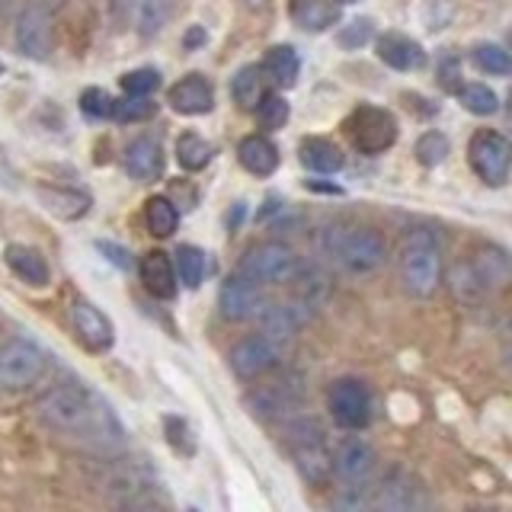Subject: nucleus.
<instances>
[{"label": "nucleus", "instance_id": "f257e3e1", "mask_svg": "<svg viewBox=\"0 0 512 512\" xmlns=\"http://www.w3.org/2000/svg\"><path fill=\"white\" fill-rule=\"evenodd\" d=\"M36 413L48 429L74 436L84 445L96 448V452L109 455L125 448V429L119 423V416L112 413V407L100 394L90 391L80 381H68L45 391L36 404Z\"/></svg>", "mask_w": 512, "mask_h": 512}, {"label": "nucleus", "instance_id": "f03ea898", "mask_svg": "<svg viewBox=\"0 0 512 512\" xmlns=\"http://www.w3.org/2000/svg\"><path fill=\"white\" fill-rule=\"evenodd\" d=\"M320 253L352 276H368L388 263V244L372 228H346V224H330L320 231Z\"/></svg>", "mask_w": 512, "mask_h": 512}, {"label": "nucleus", "instance_id": "7ed1b4c3", "mask_svg": "<svg viewBox=\"0 0 512 512\" xmlns=\"http://www.w3.org/2000/svg\"><path fill=\"white\" fill-rule=\"evenodd\" d=\"M400 282L413 298H432L442 285V244L439 237L420 228L404 237L397 253Z\"/></svg>", "mask_w": 512, "mask_h": 512}, {"label": "nucleus", "instance_id": "20e7f679", "mask_svg": "<svg viewBox=\"0 0 512 512\" xmlns=\"http://www.w3.org/2000/svg\"><path fill=\"white\" fill-rule=\"evenodd\" d=\"M288 448H292V458L308 484L324 487L333 477V452L324 429L311 416H298V420L288 423Z\"/></svg>", "mask_w": 512, "mask_h": 512}, {"label": "nucleus", "instance_id": "39448f33", "mask_svg": "<svg viewBox=\"0 0 512 512\" xmlns=\"http://www.w3.org/2000/svg\"><path fill=\"white\" fill-rule=\"evenodd\" d=\"M346 135L352 141V148L359 154H384L397 141V119L391 109H381L372 103H359L356 109L349 112L346 119Z\"/></svg>", "mask_w": 512, "mask_h": 512}, {"label": "nucleus", "instance_id": "423d86ee", "mask_svg": "<svg viewBox=\"0 0 512 512\" xmlns=\"http://www.w3.org/2000/svg\"><path fill=\"white\" fill-rule=\"evenodd\" d=\"M295 269H298L295 250L285 247V244H276V240H269V244H260V247H253L240 256L237 276H244L256 285H282V282L295 279Z\"/></svg>", "mask_w": 512, "mask_h": 512}, {"label": "nucleus", "instance_id": "0eeeda50", "mask_svg": "<svg viewBox=\"0 0 512 512\" xmlns=\"http://www.w3.org/2000/svg\"><path fill=\"white\" fill-rule=\"evenodd\" d=\"M45 372V352L32 340H10L0 346V391H26Z\"/></svg>", "mask_w": 512, "mask_h": 512}, {"label": "nucleus", "instance_id": "6e6552de", "mask_svg": "<svg viewBox=\"0 0 512 512\" xmlns=\"http://www.w3.org/2000/svg\"><path fill=\"white\" fill-rule=\"evenodd\" d=\"M468 160H471V170L487 186H506L512 148L500 132H493V128H480L468 144Z\"/></svg>", "mask_w": 512, "mask_h": 512}, {"label": "nucleus", "instance_id": "1a4fd4ad", "mask_svg": "<svg viewBox=\"0 0 512 512\" xmlns=\"http://www.w3.org/2000/svg\"><path fill=\"white\" fill-rule=\"evenodd\" d=\"M330 413L336 426L349 432H359L372 420V391L365 388L359 378H340L330 388Z\"/></svg>", "mask_w": 512, "mask_h": 512}, {"label": "nucleus", "instance_id": "9d476101", "mask_svg": "<svg viewBox=\"0 0 512 512\" xmlns=\"http://www.w3.org/2000/svg\"><path fill=\"white\" fill-rule=\"evenodd\" d=\"M100 490L112 496L119 506H148L154 503V493L160 484L151 477V471L138 468V464H119V468H109L100 480Z\"/></svg>", "mask_w": 512, "mask_h": 512}, {"label": "nucleus", "instance_id": "9b49d317", "mask_svg": "<svg viewBox=\"0 0 512 512\" xmlns=\"http://www.w3.org/2000/svg\"><path fill=\"white\" fill-rule=\"evenodd\" d=\"M16 48L32 61H45L52 52V10L45 0H29L16 20Z\"/></svg>", "mask_w": 512, "mask_h": 512}, {"label": "nucleus", "instance_id": "f8f14e48", "mask_svg": "<svg viewBox=\"0 0 512 512\" xmlns=\"http://www.w3.org/2000/svg\"><path fill=\"white\" fill-rule=\"evenodd\" d=\"M263 285H256L244 276H234L221 282V292H218V311L224 320L231 324H240V320H253L256 314L263 311Z\"/></svg>", "mask_w": 512, "mask_h": 512}, {"label": "nucleus", "instance_id": "ddd939ff", "mask_svg": "<svg viewBox=\"0 0 512 512\" xmlns=\"http://www.w3.org/2000/svg\"><path fill=\"white\" fill-rule=\"evenodd\" d=\"M279 359H282V349L269 340V336H263V333H256V336H244L234 349H231V356H228V362H231V368H234V375L237 378H260V375H266L269 368H276L279 365Z\"/></svg>", "mask_w": 512, "mask_h": 512}, {"label": "nucleus", "instance_id": "4468645a", "mask_svg": "<svg viewBox=\"0 0 512 512\" xmlns=\"http://www.w3.org/2000/svg\"><path fill=\"white\" fill-rule=\"evenodd\" d=\"M71 324H74V336L90 352H106L112 346V340H116V327H112V320L96 308V304H90L84 298L71 304Z\"/></svg>", "mask_w": 512, "mask_h": 512}, {"label": "nucleus", "instance_id": "2eb2a0df", "mask_svg": "<svg viewBox=\"0 0 512 512\" xmlns=\"http://www.w3.org/2000/svg\"><path fill=\"white\" fill-rule=\"evenodd\" d=\"M375 471V448L359 436H349L333 452V474L343 484H368Z\"/></svg>", "mask_w": 512, "mask_h": 512}, {"label": "nucleus", "instance_id": "dca6fc26", "mask_svg": "<svg viewBox=\"0 0 512 512\" xmlns=\"http://www.w3.org/2000/svg\"><path fill=\"white\" fill-rule=\"evenodd\" d=\"M372 509H388V512H410L426 506L423 487H416L410 474L404 471H391L381 480V487H372Z\"/></svg>", "mask_w": 512, "mask_h": 512}, {"label": "nucleus", "instance_id": "f3484780", "mask_svg": "<svg viewBox=\"0 0 512 512\" xmlns=\"http://www.w3.org/2000/svg\"><path fill=\"white\" fill-rule=\"evenodd\" d=\"M256 317H260V324H263V336H269V340L282 349L285 343H292V340H295L298 327L311 317V308H304L301 301L263 304V311L256 314Z\"/></svg>", "mask_w": 512, "mask_h": 512}, {"label": "nucleus", "instance_id": "a211bd4d", "mask_svg": "<svg viewBox=\"0 0 512 512\" xmlns=\"http://www.w3.org/2000/svg\"><path fill=\"white\" fill-rule=\"evenodd\" d=\"M167 103L180 112V116H205L215 106V87L205 74H189L180 84H173L167 93Z\"/></svg>", "mask_w": 512, "mask_h": 512}, {"label": "nucleus", "instance_id": "6ab92c4d", "mask_svg": "<svg viewBox=\"0 0 512 512\" xmlns=\"http://www.w3.org/2000/svg\"><path fill=\"white\" fill-rule=\"evenodd\" d=\"M375 48H378V58L394 71L407 74V71H420L426 64L423 45L410 36H404V32H384V36L375 42Z\"/></svg>", "mask_w": 512, "mask_h": 512}, {"label": "nucleus", "instance_id": "aec40b11", "mask_svg": "<svg viewBox=\"0 0 512 512\" xmlns=\"http://www.w3.org/2000/svg\"><path fill=\"white\" fill-rule=\"evenodd\" d=\"M125 170L132 180L138 183H154L164 173V148H160L157 138H135L125 148Z\"/></svg>", "mask_w": 512, "mask_h": 512}, {"label": "nucleus", "instance_id": "412c9836", "mask_svg": "<svg viewBox=\"0 0 512 512\" xmlns=\"http://www.w3.org/2000/svg\"><path fill=\"white\" fill-rule=\"evenodd\" d=\"M298 400H301V391L295 384L276 381V384H266V388L247 394V407L256 420H279V416H285Z\"/></svg>", "mask_w": 512, "mask_h": 512}, {"label": "nucleus", "instance_id": "4be33fe9", "mask_svg": "<svg viewBox=\"0 0 512 512\" xmlns=\"http://www.w3.org/2000/svg\"><path fill=\"white\" fill-rule=\"evenodd\" d=\"M138 272H141L144 288H148L154 298L170 301L176 295V269H173V260H170L164 250L144 253L141 263H138Z\"/></svg>", "mask_w": 512, "mask_h": 512}, {"label": "nucleus", "instance_id": "5701e85b", "mask_svg": "<svg viewBox=\"0 0 512 512\" xmlns=\"http://www.w3.org/2000/svg\"><path fill=\"white\" fill-rule=\"evenodd\" d=\"M39 202L45 205V212H52L55 218H64V221H77L90 212L93 199L87 192L80 189H61V186H39L36 189Z\"/></svg>", "mask_w": 512, "mask_h": 512}, {"label": "nucleus", "instance_id": "b1692460", "mask_svg": "<svg viewBox=\"0 0 512 512\" xmlns=\"http://www.w3.org/2000/svg\"><path fill=\"white\" fill-rule=\"evenodd\" d=\"M237 160L253 176H272L279 170V148L266 135H247L237 144Z\"/></svg>", "mask_w": 512, "mask_h": 512}, {"label": "nucleus", "instance_id": "393cba45", "mask_svg": "<svg viewBox=\"0 0 512 512\" xmlns=\"http://www.w3.org/2000/svg\"><path fill=\"white\" fill-rule=\"evenodd\" d=\"M4 260L7 266L13 269V276H20L26 285H48V279H52V272H48V263L45 256L36 250V247H26V244H10L4 250Z\"/></svg>", "mask_w": 512, "mask_h": 512}, {"label": "nucleus", "instance_id": "a878e982", "mask_svg": "<svg viewBox=\"0 0 512 512\" xmlns=\"http://www.w3.org/2000/svg\"><path fill=\"white\" fill-rule=\"evenodd\" d=\"M298 160L314 173H336V170H343V164H346L343 151L327 138H304L298 144Z\"/></svg>", "mask_w": 512, "mask_h": 512}, {"label": "nucleus", "instance_id": "bb28decb", "mask_svg": "<svg viewBox=\"0 0 512 512\" xmlns=\"http://www.w3.org/2000/svg\"><path fill=\"white\" fill-rule=\"evenodd\" d=\"M340 20V10L330 0H292V23L304 32H327Z\"/></svg>", "mask_w": 512, "mask_h": 512}, {"label": "nucleus", "instance_id": "cd10ccee", "mask_svg": "<svg viewBox=\"0 0 512 512\" xmlns=\"http://www.w3.org/2000/svg\"><path fill=\"white\" fill-rule=\"evenodd\" d=\"M301 71V58L292 45H272L263 61V74H269V80H276L279 87H295Z\"/></svg>", "mask_w": 512, "mask_h": 512}, {"label": "nucleus", "instance_id": "c85d7f7f", "mask_svg": "<svg viewBox=\"0 0 512 512\" xmlns=\"http://www.w3.org/2000/svg\"><path fill=\"white\" fill-rule=\"evenodd\" d=\"M448 282H452L455 298L464 304H480L484 298H490V288L484 285V279H480V272L474 269L471 260L455 263L452 272H448Z\"/></svg>", "mask_w": 512, "mask_h": 512}, {"label": "nucleus", "instance_id": "c756f323", "mask_svg": "<svg viewBox=\"0 0 512 512\" xmlns=\"http://www.w3.org/2000/svg\"><path fill=\"white\" fill-rule=\"evenodd\" d=\"M266 93V77H263V68L260 64H244L234 80H231V96L240 109H253L260 103V96Z\"/></svg>", "mask_w": 512, "mask_h": 512}, {"label": "nucleus", "instance_id": "7c9ffc66", "mask_svg": "<svg viewBox=\"0 0 512 512\" xmlns=\"http://www.w3.org/2000/svg\"><path fill=\"white\" fill-rule=\"evenodd\" d=\"M170 16H173V0H135L132 20L138 23V32L144 39L157 36L170 23Z\"/></svg>", "mask_w": 512, "mask_h": 512}, {"label": "nucleus", "instance_id": "2f4dec72", "mask_svg": "<svg viewBox=\"0 0 512 512\" xmlns=\"http://www.w3.org/2000/svg\"><path fill=\"white\" fill-rule=\"evenodd\" d=\"M471 263L490 292H496V288H503L509 282V256L503 247H487L484 253H477Z\"/></svg>", "mask_w": 512, "mask_h": 512}, {"label": "nucleus", "instance_id": "473e14b6", "mask_svg": "<svg viewBox=\"0 0 512 512\" xmlns=\"http://www.w3.org/2000/svg\"><path fill=\"white\" fill-rule=\"evenodd\" d=\"M144 224H148V234L154 237H170L180 224V212L167 196H151L144 202Z\"/></svg>", "mask_w": 512, "mask_h": 512}, {"label": "nucleus", "instance_id": "72a5a7b5", "mask_svg": "<svg viewBox=\"0 0 512 512\" xmlns=\"http://www.w3.org/2000/svg\"><path fill=\"white\" fill-rule=\"evenodd\" d=\"M173 269H176V282H183L186 288H199L205 282V272H208V260L199 247L192 244H183L176 250V260H173Z\"/></svg>", "mask_w": 512, "mask_h": 512}, {"label": "nucleus", "instance_id": "f704fd0d", "mask_svg": "<svg viewBox=\"0 0 512 512\" xmlns=\"http://www.w3.org/2000/svg\"><path fill=\"white\" fill-rule=\"evenodd\" d=\"M208 160H212V144H208L202 135L196 132H186L176 141V164L189 173H199L208 167Z\"/></svg>", "mask_w": 512, "mask_h": 512}, {"label": "nucleus", "instance_id": "c9c22d12", "mask_svg": "<svg viewBox=\"0 0 512 512\" xmlns=\"http://www.w3.org/2000/svg\"><path fill=\"white\" fill-rule=\"evenodd\" d=\"M253 112H256V122H260L266 132H279L288 122V116H292V109H288V100L282 93H263L260 103L253 106Z\"/></svg>", "mask_w": 512, "mask_h": 512}, {"label": "nucleus", "instance_id": "e433bc0d", "mask_svg": "<svg viewBox=\"0 0 512 512\" xmlns=\"http://www.w3.org/2000/svg\"><path fill=\"white\" fill-rule=\"evenodd\" d=\"M474 64L484 74L490 77H506L512 71V61H509V52L503 45H496V42H480L474 45V52H471Z\"/></svg>", "mask_w": 512, "mask_h": 512}, {"label": "nucleus", "instance_id": "4c0bfd02", "mask_svg": "<svg viewBox=\"0 0 512 512\" xmlns=\"http://www.w3.org/2000/svg\"><path fill=\"white\" fill-rule=\"evenodd\" d=\"M458 96H461V106L474 112V116H493V112L500 109V96L487 84H461Z\"/></svg>", "mask_w": 512, "mask_h": 512}, {"label": "nucleus", "instance_id": "58836bf2", "mask_svg": "<svg viewBox=\"0 0 512 512\" xmlns=\"http://www.w3.org/2000/svg\"><path fill=\"white\" fill-rule=\"evenodd\" d=\"M295 279H298V301L304 308H317V304L327 298V276L320 269H314V266L295 269Z\"/></svg>", "mask_w": 512, "mask_h": 512}, {"label": "nucleus", "instance_id": "ea45409f", "mask_svg": "<svg viewBox=\"0 0 512 512\" xmlns=\"http://www.w3.org/2000/svg\"><path fill=\"white\" fill-rule=\"evenodd\" d=\"M448 151H452V144H448V138L442 132H423L416 138V148H413L416 160H420L423 167H439L448 157Z\"/></svg>", "mask_w": 512, "mask_h": 512}, {"label": "nucleus", "instance_id": "a19ab883", "mask_svg": "<svg viewBox=\"0 0 512 512\" xmlns=\"http://www.w3.org/2000/svg\"><path fill=\"white\" fill-rule=\"evenodd\" d=\"M157 112V103H151V96H125V100L112 103V119L119 122H144Z\"/></svg>", "mask_w": 512, "mask_h": 512}, {"label": "nucleus", "instance_id": "79ce46f5", "mask_svg": "<svg viewBox=\"0 0 512 512\" xmlns=\"http://www.w3.org/2000/svg\"><path fill=\"white\" fill-rule=\"evenodd\" d=\"M164 432L173 452L180 455H196V432L183 420V416H164Z\"/></svg>", "mask_w": 512, "mask_h": 512}, {"label": "nucleus", "instance_id": "37998d69", "mask_svg": "<svg viewBox=\"0 0 512 512\" xmlns=\"http://www.w3.org/2000/svg\"><path fill=\"white\" fill-rule=\"evenodd\" d=\"M112 96L103 87H87L80 93V109H84L87 119H112Z\"/></svg>", "mask_w": 512, "mask_h": 512}, {"label": "nucleus", "instance_id": "c03bdc74", "mask_svg": "<svg viewBox=\"0 0 512 512\" xmlns=\"http://www.w3.org/2000/svg\"><path fill=\"white\" fill-rule=\"evenodd\" d=\"M157 87H160V74L154 68H138V71H128L122 77L125 96H151Z\"/></svg>", "mask_w": 512, "mask_h": 512}, {"label": "nucleus", "instance_id": "a18cd8bd", "mask_svg": "<svg viewBox=\"0 0 512 512\" xmlns=\"http://www.w3.org/2000/svg\"><path fill=\"white\" fill-rule=\"evenodd\" d=\"M333 506L336 509H349V512L372 509V487H368V484H346L340 493L333 496Z\"/></svg>", "mask_w": 512, "mask_h": 512}, {"label": "nucleus", "instance_id": "49530a36", "mask_svg": "<svg viewBox=\"0 0 512 512\" xmlns=\"http://www.w3.org/2000/svg\"><path fill=\"white\" fill-rule=\"evenodd\" d=\"M375 36V23L368 20V16H362V20H352L349 26L340 29V45L349 48V52H356V48L368 45Z\"/></svg>", "mask_w": 512, "mask_h": 512}, {"label": "nucleus", "instance_id": "de8ad7c7", "mask_svg": "<svg viewBox=\"0 0 512 512\" xmlns=\"http://www.w3.org/2000/svg\"><path fill=\"white\" fill-rule=\"evenodd\" d=\"M452 13H455V4H452V0H426V13H423L426 29H429V32L445 29V23L452 20Z\"/></svg>", "mask_w": 512, "mask_h": 512}, {"label": "nucleus", "instance_id": "09e8293b", "mask_svg": "<svg viewBox=\"0 0 512 512\" xmlns=\"http://www.w3.org/2000/svg\"><path fill=\"white\" fill-rule=\"evenodd\" d=\"M439 84H442L448 93H458V87H461V58L445 55V58L439 61Z\"/></svg>", "mask_w": 512, "mask_h": 512}, {"label": "nucleus", "instance_id": "8fccbe9b", "mask_svg": "<svg viewBox=\"0 0 512 512\" xmlns=\"http://www.w3.org/2000/svg\"><path fill=\"white\" fill-rule=\"evenodd\" d=\"M96 250H100L106 260L112 263V266H119V269H132L135 263H132V253H128L125 247H119V244H109V240H100L96 244Z\"/></svg>", "mask_w": 512, "mask_h": 512}, {"label": "nucleus", "instance_id": "3c124183", "mask_svg": "<svg viewBox=\"0 0 512 512\" xmlns=\"http://www.w3.org/2000/svg\"><path fill=\"white\" fill-rule=\"evenodd\" d=\"M205 39H208V36H205V29H202V26H192V29L186 32V39H183V42H186V48H199V45H205Z\"/></svg>", "mask_w": 512, "mask_h": 512}, {"label": "nucleus", "instance_id": "603ef678", "mask_svg": "<svg viewBox=\"0 0 512 512\" xmlns=\"http://www.w3.org/2000/svg\"><path fill=\"white\" fill-rule=\"evenodd\" d=\"M333 4H336V7H352L356 0H333Z\"/></svg>", "mask_w": 512, "mask_h": 512}, {"label": "nucleus", "instance_id": "864d4df0", "mask_svg": "<svg viewBox=\"0 0 512 512\" xmlns=\"http://www.w3.org/2000/svg\"><path fill=\"white\" fill-rule=\"evenodd\" d=\"M250 7H263V4H269V0H247Z\"/></svg>", "mask_w": 512, "mask_h": 512}]
</instances>
